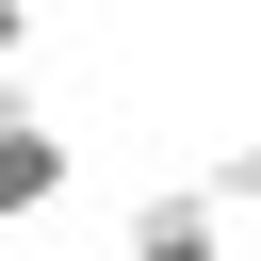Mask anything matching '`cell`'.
I'll use <instances>...</instances> for the list:
<instances>
[{"mask_svg":"<svg viewBox=\"0 0 261 261\" xmlns=\"http://www.w3.org/2000/svg\"><path fill=\"white\" fill-rule=\"evenodd\" d=\"M65 179H82V147L0 82V228H33V212H65Z\"/></svg>","mask_w":261,"mask_h":261,"instance_id":"obj_1","label":"cell"},{"mask_svg":"<svg viewBox=\"0 0 261 261\" xmlns=\"http://www.w3.org/2000/svg\"><path fill=\"white\" fill-rule=\"evenodd\" d=\"M114 261H228V196H212V179L130 196V245H114Z\"/></svg>","mask_w":261,"mask_h":261,"instance_id":"obj_2","label":"cell"},{"mask_svg":"<svg viewBox=\"0 0 261 261\" xmlns=\"http://www.w3.org/2000/svg\"><path fill=\"white\" fill-rule=\"evenodd\" d=\"M228 261H261V212H245V228H228Z\"/></svg>","mask_w":261,"mask_h":261,"instance_id":"obj_5","label":"cell"},{"mask_svg":"<svg viewBox=\"0 0 261 261\" xmlns=\"http://www.w3.org/2000/svg\"><path fill=\"white\" fill-rule=\"evenodd\" d=\"M212 196H228V212H261V130H245V147H212Z\"/></svg>","mask_w":261,"mask_h":261,"instance_id":"obj_3","label":"cell"},{"mask_svg":"<svg viewBox=\"0 0 261 261\" xmlns=\"http://www.w3.org/2000/svg\"><path fill=\"white\" fill-rule=\"evenodd\" d=\"M16 49H33V0H0V82H16Z\"/></svg>","mask_w":261,"mask_h":261,"instance_id":"obj_4","label":"cell"}]
</instances>
